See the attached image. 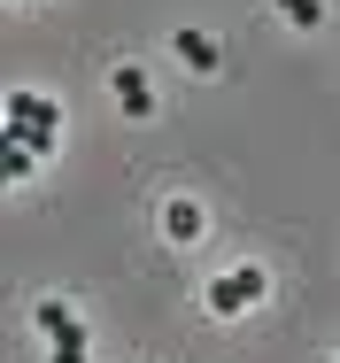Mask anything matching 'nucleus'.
Listing matches in <instances>:
<instances>
[{
    "mask_svg": "<svg viewBox=\"0 0 340 363\" xmlns=\"http://www.w3.org/2000/svg\"><path fill=\"white\" fill-rule=\"evenodd\" d=\"M55 132H62V108H55V101H39V93H8V140H16V147L47 155Z\"/></svg>",
    "mask_w": 340,
    "mask_h": 363,
    "instance_id": "1",
    "label": "nucleus"
},
{
    "mask_svg": "<svg viewBox=\"0 0 340 363\" xmlns=\"http://www.w3.org/2000/svg\"><path fill=\"white\" fill-rule=\"evenodd\" d=\"M263 294H271V271H263V263H240V271H224V279L209 286V309H216V317H240V309H256Z\"/></svg>",
    "mask_w": 340,
    "mask_h": 363,
    "instance_id": "2",
    "label": "nucleus"
},
{
    "mask_svg": "<svg viewBox=\"0 0 340 363\" xmlns=\"http://www.w3.org/2000/svg\"><path fill=\"white\" fill-rule=\"evenodd\" d=\"M109 85H116V101H124V116H132V124H147V116H155V85H147V70H139V62H116V77H109Z\"/></svg>",
    "mask_w": 340,
    "mask_h": 363,
    "instance_id": "3",
    "label": "nucleus"
},
{
    "mask_svg": "<svg viewBox=\"0 0 340 363\" xmlns=\"http://www.w3.org/2000/svg\"><path fill=\"white\" fill-rule=\"evenodd\" d=\"M31 317H39V333H47L55 348H85V325H77V309H70V301H39Z\"/></svg>",
    "mask_w": 340,
    "mask_h": 363,
    "instance_id": "4",
    "label": "nucleus"
},
{
    "mask_svg": "<svg viewBox=\"0 0 340 363\" xmlns=\"http://www.w3.org/2000/svg\"><path fill=\"white\" fill-rule=\"evenodd\" d=\"M170 47H178V62H194V70H224V47H216V39H202V31H178V39H170Z\"/></svg>",
    "mask_w": 340,
    "mask_h": 363,
    "instance_id": "5",
    "label": "nucleus"
},
{
    "mask_svg": "<svg viewBox=\"0 0 340 363\" xmlns=\"http://www.w3.org/2000/svg\"><path fill=\"white\" fill-rule=\"evenodd\" d=\"M163 232H170V240H202V209H194V201H170V209H163Z\"/></svg>",
    "mask_w": 340,
    "mask_h": 363,
    "instance_id": "6",
    "label": "nucleus"
},
{
    "mask_svg": "<svg viewBox=\"0 0 340 363\" xmlns=\"http://www.w3.org/2000/svg\"><path fill=\"white\" fill-rule=\"evenodd\" d=\"M278 8H286V23H302V31L325 23V0H278Z\"/></svg>",
    "mask_w": 340,
    "mask_h": 363,
    "instance_id": "7",
    "label": "nucleus"
},
{
    "mask_svg": "<svg viewBox=\"0 0 340 363\" xmlns=\"http://www.w3.org/2000/svg\"><path fill=\"white\" fill-rule=\"evenodd\" d=\"M31 170H39V155H31V147H16V140H8V186H23Z\"/></svg>",
    "mask_w": 340,
    "mask_h": 363,
    "instance_id": "8",
    "label": "nucleus"
},
{
    "mask_svg": "<svg viewBox=\"0 0 340 363\" xmlns=\"http://www.w3.org/2000/svg\"><path fill=\"white\" fill-rule=\"evenodd\" d=\"M55 363H85V348H55Z\"/></svg>",
    "mask_w": 340,
    "mask_h": 363,
    "instance_id": "9",
    "label": "nucleus"
},
{
    "mask_svg": "<svg viewBox=\"0 0 340 363\" xmlns=\"http://www.w3.org/2000/svg\"><path fill=\"white\" fill-rule=\"evenodd\" d=\"M333 363H340V356H333Z\"/></svg>",
    "mask_w": 340,
    "mask_h": 363,
    "instance_id": "10",
    "label": "nucleus"
}]
</instances>
